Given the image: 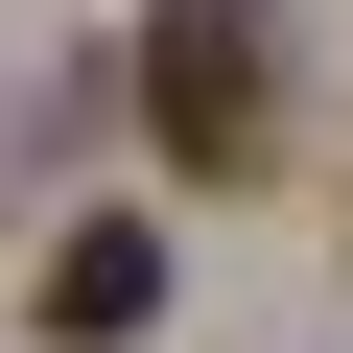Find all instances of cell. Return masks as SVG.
<instances>
[{
    "instance_id": "7a4b0ae2",
    "label": "cell",
    "mask_w": 353,
    "mask_h": 353,
    "mask_svg": "<svg viewBox=\"0 0 353 353\" xmlns=\"http://www.w3.org/2000/svg\"><path fill=\"white\" fill-rule=\"evenodd\" d=\"M141 306H165V236H141V212H94V236L48 259V353H118Z\"/></svg>"
},
{
    "instance_id": "6da1fadb",
    "label": "cell",
    "mask_w": 353,
    "mask_h": 353,
    "mask_svg": "<svg viewBox=\"0 0 353 353\" xmlns=\"http://www.w3.org/2000/svg\"><path fill=\"white\" fill-rule=\"evenodd\" d=\"M141 141L189 165V189H259L283 165V24L259 0H165L141 24Z\"/></svg>"
}]
</instances>
